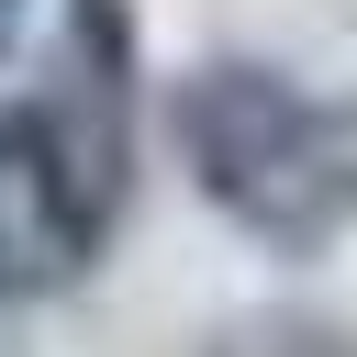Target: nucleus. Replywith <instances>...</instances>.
Segmentation results:
<instances>
[{
  "label": "nucleus",
  "mask_w": 357,
  "mask_h": 357,
  "mask_svg": "<svg viewBox=\"0 0 357 357\" xmlns=\"http://www.w3.org/2000/svg\"><path fill=\"white\" fill-rule=\"evenodd\" d=\"M178 156L223 223L290 257L357 212V134L257 56H212L178 78Z\"/></svg>",
  "instance_id": "obj_1"
},
{
  "label": "nucleus",
  "mask_w": 357,
  "mask_h": 357,
  "mask_svg": "<svg viewBox=\"0 0 357 357\" xmlns=\"http://www.w3.org/2000/svg\"><path fill=\"white\" fill-rule=\"evenodd\" d=\"M123 89L78 78L0 112V290H67L123 212Z\"/></svg>",
  "instance_id": "obj_2"
},
{
  "label": "nucleus",
  "mask_w": 357,
  "mask_h": 357,
  "mask_svg": "<svg viewBox=\"0 0 357 357\" xmlns=\"http://www.w3.org/2000/svg\"><path fill=\"white\" fill-rule=\"evenodd\" d=\"M201 357H357V335L324 312H234Z\"/></svg>",
  "instance_id": "obj_3"
},
{
  "label": "nucleus",
  "mask_w": 357,
  "mask_h": 357,
  "mask_svg": "<svg viewBox=\"0 0 357 357\" xmlns=\"http://www.w3.org/2000/svg\"><path fill=\"white\" fill-rule=\"evenodd\" d=\"M0 357H22V346H11V335H0Z\"/></svg>",
  "instance_id": "obj_4"
},
{
  "label": "nucleus",
  "mask_w": 357,
  "mask_h": 357,
  "mask_svg": "<svg viewBox=\"0 0 357 357\" xmlns=\"http://www.w3.org/2000/svg\"><path fill=\"white\" fill-rule=\"evenodd\" d=\"M0 22H11V0H0Z\"/></svg>",
  "instance_id": "obj_5"
}]
</instances>
